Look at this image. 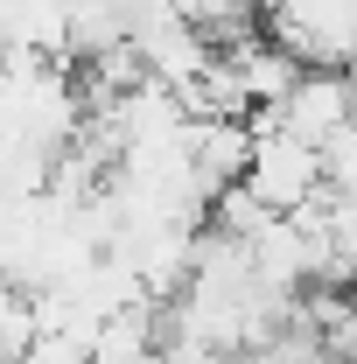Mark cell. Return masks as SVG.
Listing matches in <instances>:
<instances>
[{"instance_id": "6da1fadb", "label": "cell", "mask_w": 357, "mask_h": 364, "mask_svg": "<svg viewBox=\"0 0 357 364\" xmlns=\"http://www.w3.org/2000/svg\"><path fill=\"white\" fill-rule=\"evenodd\" d=\"M245 189L267 203L273 218H287L294 203H309L322 189V154L309 140H294L287 127H252V161H245Z\"/></svg>"}, {"instance_id": "8992f818", "label": "cell", "mask_w": 357, "mask_h": 364, "mask_svg": "<svg viewBox=\"0 0 357 364\" xmlns=\"http://www.w3.org/2000/svg\"><path fill=\"white\" fill-rule=\"evenodd\" d=\"M0 364H7V350H0Z\"/></svg>"}, {"instance_id": "3957f363", "label": "cell", "mask_w": 357, "mask_h": 364, "mask_svg": "<svg viewBox=\"0 0 357 364\" xmlns=\"http://www.w3.org/2000/svg\"><path fill=\"white\" fill-rule=\"evenodd\" d=\"M245 161H252V127L245 119H189V176H196L203 196L238 182Z\"/></svg>"}, {"instance_id": "7a4b0ae2", "label": "cell", "mask_w": 357, "mask_h": 364, "mask_svg": "<svg viewBox=\"0 0 357 364\" xmlns=\"http://www.w3.org/2000/svg\"><path fill=\"white\" fill-rule=\"evenodd\" d=\"M351 112H357L351 70H302V77L287 85V98H280V105H252V112H245V127H287L294 140L322 147V140L336 134Z\"/></svg>"}, {"instance_id": "277c9868", "label": "cell", "mask_w": 357, "mask_h": 364, "mask_svg": "<svg viewBox=\"0 0 357 364\" xmlns=\"http://www.w3.org/2000/svg\"><path fill=\"white\" fill-rule=\"evenodd\" d=\"M224 364H267V358H260V350L245 343V350H224Z\"/></svg>"}, {"instance_id": "5b68a950", "label": "cell", "mask_w": 357, "mask_h": 364, "mask_svg": "<svg viewBox=\"0 0 357 364\" xmlns=\"http://www.w3.org/2000/svg\"><path fill=\"white\" fill-rule=\"evenodd\" d=\"M351 91H357V63H351Z\"/></svg>"}]
</instances>
